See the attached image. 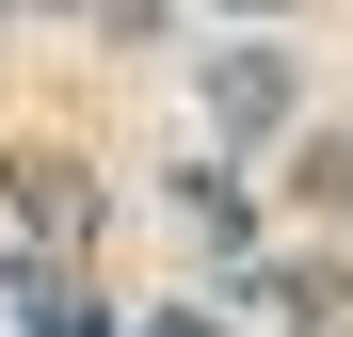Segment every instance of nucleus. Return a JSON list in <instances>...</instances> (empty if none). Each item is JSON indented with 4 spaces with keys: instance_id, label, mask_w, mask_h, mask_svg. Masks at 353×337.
Segmentation results:
<instances>
[{
    "instance_id": "f257e3e1",
    "label": "nucleus",
    "mask_w": 353,
    "mask_h": 337,
    "mask_svg": "<svg viewBox=\"0 0 353 337\" xmlns=\"http://www.w3.org/2000/svg\"><path fill=\"white\" fill-rule=\"evenodd\" d=\"M289 112H305V65H289L273 32H241V48H209V129H225V145H273Z\"/></svg>"
},
{
    "instance_id": "f03ea898",
    "label": "nucleus",
    "mask_w": 353,
    "mask_h": 337,
    "mask_svg": "<svg viewBox=\"0 0 353 337\" xmlns=\"http://www.w3.org/2000/svg\"><path fill=\"white\" fill-rule=\"evenodd\" d=\"M17 193H32V241H81V225H97V177L65 145H17Z\"/></svg>"
},
{
    "instance_id": "7ed1b4c3",
    "label": "nucleus",
    "mask_w": 353,
    "mask_h": 337,
    "mask_svg": "<svg viewBox=\"0 0 353 337\" xmlns=\"http://www.w3.org/2000/svg\"><path fill=\"white\" fill-rule=\"evenodd\" d=\"M176 225H193V241H209L225 273L257 257V209H241V177H209V161H193V177H176Z\"/></svg>"
},
{
    "instance_id": "20e7f679",
    "label": "nucleus",
    "mask_w": 353,
    "mask_h": 337,
    "mask_svg": "<svg viewBox=\"0 0 353 337\" xmlns=\"http://www.w3.org/2000/svg\"><path fill=\"white\" fill-rule=\"evenodd\" d=\"M129 337H225V321H209V305H161V321H129Z\"/></svg>"
},
{
    "instance_id": "39448f33",
    "label": "nucleus",
    "mask_w": 353,
    "mask_h": 337,
    "mask_svg": "<svg viewBox=\"0 0 353 337\" xmlns=\"http://www.w3.org/2000/svg\"><path fill=\"white\" fill-rule=\"evenodd\" d=\"M225 17H273V0H225Z\"/></svg>"
}]
</instances>
